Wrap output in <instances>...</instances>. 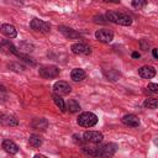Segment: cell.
I'll list each match as a JSON object with an SVG mask.
<instances>
[{
	"mask_svg": "<svg viewBox=\"0 0 158 158\" xmlns=\"http://www.w3.org/2000/svg\"><path fill=\"white\" fill-rule=\"evenodd\" d=\"M59 31L69 40H75V38H79L80 37V33H78L77 31L69 28V27H65V26H59Z\"/></svg>",
	"mask_w": 158,
	"mask_h": 158,
	"instance_id": "cell-16",
	"label": "cell"
},
{
	"mask_svg": "<svg viewBox=\"0 0 158 158\" xmlns=\"http://www.w3.org/2000/svg\"><path fill=\"white\" fill-rule=\"evenodd\" d=\"M106 19L110 22L117 23V25H122V26H130L132 23V19L131 16H128L125 12H116V11H109L106 14Z\"/></svg>",
	"mask_w": 158,
	"mask_h": 158,
	"instance_id": "cell-1",
	"label": "cell"
},
{
	"mask_svg": "<svg viewBox=\"0 0 158 158\" xmlns=\"http://www.w3.org/2000/svg\"><path fill=\"white\" fill-rule=\"evenodd\" d=\"M157 105H158V101H157V99L156 98H148V99H146L144 100V102H143V106L144 107H147V109H157Z\"/></svg>",
	"mask_w": 158,
	"mask_h": 158,
	"instance_id": "cell-22",
	"label": "cell"
},
{
	"mask_svg": "<svg viewBox=\"0 0 158 158\" xmlns=\"http://www.w3.org/2000/svg\"><path fill=\"white\" fill-rule=\"evenodd\" d=\"M104 136L101 132L99 131H86L84 132L83 135V139L84 142H89V143H93V144H96V143H100L102 141Z\"/></svg>",
	"mask_w": 158,
	"mask_h": 158,
	"instance_id": "cell-6",
	"label": "cell"
},
{
	"mask_svg": "<svg viewBox=\"0 0 158 158\" xmlns=\"http://www.w3.org/2000/svg\"><path fill=\"white\" fill-rule=\"evenodd\" d=\"M70 77H72V79H73L74 81H81L83 79H85L86 73H85L84 69H81V68H74V69L72 70V73H70Z\"/></svg>",
	"mask_w": 158,
	"mask_h": 158,
	"instance_id": "cell-17",
	"label": "cell"
},
{
	"mask_svg": "<svg viewBox=\"0 0 158 158\" xmlns=\"http://www.w3.org/2000/svg\"><path fill=\"white\" fill-rule=\"evenodd\" d=\"M0 123L4 126H10V127H15L19 125V121L16 117L11 116V115H1L0 116Z\"/></svg>",
	"mask_w": 158,
	"mask_h": 158,
	"instance_id": "cell-15",
	"label": "cell"
},
{
	"mask_svg": "<svg viewBox=\"0 0 158 158\" xmlns=\"http://www.w3.org/2000/svg\"><path fill=\"white\" fill-rule=\"evenodd\" d=\"M33 49V46L32 44H30V43H27V42H21L20 43V51H23V52H31Z\"/></svg>",
	"mask_w": 158,
	"mask_h": 158,
	"instance_id": "cell-24",
	"label": "cell"
},
{
	"mask_svg": "<svg viewBox=\"0 0 158 158\" xmlns=\"http://www.w3.org/2000/svg\"><path fill=\"white\" fill-rule=\"evenodd\" d=\"M139 46H141V48H142L143 51H147L148 47H149V43H148L147 41H144V40H141V41H139Z\"/></svg>",
	"mask_w": 158,
	"mask_h": 158,
	"instance_id": "cell-26",
	"label": "cell"
},
{
	"mask_svg": "<svg viewBox=\"0 0 158 158\" xmlns=\"http://www.w3.org/2000/svg\"><path fill=\"white\" fill-rule=\"evenodd\" d=\"M152 53H153V57H154V58H158V52H157V49H156V48H153V49H152Z\"/></svg>",
	"mask_w": 158,
	"mask_h": 158,
	"instance_id": "cell-27",
	"label": "cell"
},
{
	"mask_svg": "<svg viewBox=\"0 0 158 158\" xmlns=\"http://www.w3.org/2000/svg\"><path fill=\"white\" fill-rule=\"evenodd\" d=\"M53 101H54V104L60 109V111H65L67 109H65V102H64V100L62 99V96L60 95H58V94H53Z\"/></svg>",
	"mask_w": 158,
	"mask_h": 158,
	"instance_id": "cell-20",
	"label": "cell"
},
{
	"mask_svg": "<svg viewBox=\"0 0 158 158\" xmlns=\"http://www.w3.org/2000/svg\"><path fill=\"white\" fill-rule=\"evenodd\" d=\"M0 91H5V86H2V85H0Z\"/></svg>",
	"mask_w": 158,
	"mask_h": 158,
	"instance_id": "cell-30",
	"label": "cell"
},
{
	"mask_svg": "<svg viewBox=\"0 0 158 158\" xmlns=\"http://www.w3.org/2000/svg\"><path fill=\"white\" fill-rule=\"evenodd\" d=\"M147 89H148V91H151V93H158V85H157L156 83H151V84H148Z\"/></svg>",
	"mask_w": 158,
	"mask_h": 158,
	"instance_id": "cell-25",
	"label": "cell"
},
{
	"mask_svg": "<svg viewBox=\"0 0 158 158\" xmlns=\"http://www.w3.org/2000/svg\"><path fill=\"white\" fill-rule=\"evenodd\" d=\"M95 37H96L98 41H100L102 43H110L114 40V33L109 30L102 28V30H98L95 32Z\"/></svg>",
	"mask_w": 158,
	"mask_h": 158,
	"instance_id": "cell-10",
	"label": "cell"
},
{
	"mask_svg": "<svg viewBox=\"0 0 158 158\" xmlns=\"http://www.w3.org/2000/svg\"><path fill=\"white\" fill-rule=\"evenodd\" d=\"M147 0H132V6L135 7V9H143L146 5H147Z\"/></svg>",
	"mask_w": 158,
	"mask_h": 158,
	"instance_id": "cell-23",
	"label": "cell"
},
{
	"mask_svg": "<svg viewBox=\"0 0 158 158\" xmlns=\"http://www.w3.org/2000/svg\"><path fill=\"white\" fill-rule=\"evenodd\" d=\"M53 91H54V94H58V95H68L70 91H72V88H70V85L67 83V81H62V80H59V81H56L54 83V85H53Z\"/></svg>",
	"mask_w": 158,
	"mask_h": 158,
	"instance_id": "cell-9",
	"label": "cell"
},
{
	"mask_svg": "<svg viewBox=\"0 0 158 158\" xmlns=\"http://www.w3.org/2000/svg\"><path fill=\"white\" fill-rule=\"evenodd\" d=\"M138 74L143 79H151L156 75V69L152 65H143L138 69Z\"/></svg>",
	"mask_w": 158,
	"mask_h": 158,
	"instance_id": "cell-11",
	"label": "cell"
},
{
	"mask_svg": "<svg viewBox=\"0 0 158 158\" xmlns=\"http://www.w3.org/2000/svg\"><path fill=\"white\" fill-rule=\"evenodd\" d=\"M78 125L81 126V127H93L98 123V116L93 112H81L77 120Z\"/></svg>",
	"mask_w": 158,
	"mask_h": 158,
	"instance_id": "cell-2",
	"label": "cell"
},
{
	"mask_svg": "<svg viewBox=\"0 0 158 158\" xmlns=\"http://www.w3.org/2000/svg\"><path fill=\"white\" fill-rule=\"evenodd\" d=\"M30 26L33 31L40 32V33H48L49 30H51V26L47 22H44L43 20H40V19H33L30 22Z\"/></svg>",
	"mask_w": 158,
	"mask_h": 158,
	"instance_id": "cell-5",
	"label": "cell"
},
{
	"mask_svg": "<svg viewBox=\"0 0 158 158\" xmlns=\"http://www.w3.org/2000/svg\"><path fill=\"white\" fill-rule=\"evenodd\" d=\"M102 1H105V2H114V4H118L120 2V0H102Z\"/></svg>",
	"mask_w": 158,
	"mask_h": 158,
	"instance_id": "cell-28",
	"label": "cell"
},
{
	"mask_svg": "<svg viewBox=\"0 0 158 158\" xmlns=\"http://www.w3.org/2000/svg\"><path fill=\"white\" fill-rule=\"evenodd\" d=\"M117 146L115 143H106L102 146L95 147V157H109L116 152Z\"/></svg>",
	"mask_w": 158,
	"mask_h": 158,
	"instance_id": "cell-3",
	"label": "cell"
},
{
	"mask_svg": "<svg viewBox=\"0 0 158 158\" xmlns=\"http://www.w3.org/2000/svg\"><path fill=\"white\" fill-rule=\"evenodd\" d=\"M28 143H30V146H32L33 148H38V147L42 144V139H41L40 136L32 135V136H30V138H28Z\"/></svg>",
	"mask_w": 158,
	"mask_h": 158,
	"instance_id": "cell-21",
	"label": "cell"
},
{
	"mask_svg": "<svg viewBox=\"0 0 158 158\" xmlns=\"http://www.w3.org/2000/svg\"><path fill=\"white\" fill-rule=\"evenodd\" d=\"M72 52L77 56H89L91 53V48L83 42H77L74 44H72Z\"/></svg>",
	"mask_w": 158,
	"mask_h": 158,
	"instance_id": "cell-7",
	"label": "cell"
},
{
	"mask_svg": "<svg viewBox=\"0 0 158 158\" xmlns=\"http://www.w3.org/2000/svg\"><path fill=\"white\" fill-rule=\"evenodd\" d=\"M122 122H123V125L130 126V127H138L139 126V118L133 114L125 115L122 117Z\"/></svg>",
	"mask_w": 158,
	"mask_h": 158,
	"instance_id": "cell-12",
	"label": "cell"
},
{
	"mask_svg": "<svg viewBox=\"0 0 158 158\" xmlns=\"http://www.w3.org/2000/svg\"><path fill=\"white\" fill-rule=\"evenodd\" d=\"M0 31H1L2 35H5L6 37H10V38H15V37L17 36L16 28H15L12 25H10V23H4V25H1V26H0Z\"/></svg>",
	"mask_w": 158,
	"mask_h": 158,
	"instance_id": "cell-13",
	"label": "cell"
},
{
	"mask_svg": "<svg viewBox=\"0 0 158 158\" xmlns=\"http://www.w3.org/2000/svg\"><path fill=\"white\" fill-rule=\"evenodd\" d=\"M132 57H133V58H139V53H138V52H133V53H132Z\"/></svg>",
	"mask_w": 158,
	"mask_h": 158,
	"instance_id": "cell-29",
	"label": "cell"
},
{
	"mask_svg": "<svg viewBox=\"0 0 158 158\" xmlns=\"http://www.w3.org/2000/svg\"><path fill=\"white\" fill-rule=\"evenodd\" d=\"M0 51L2 52V53H5V54H14V56H20V52H19V49L9 41V40H2L1 42H0Z\"/></svg>",
	"mask_w": 158,
	"mask_h": 158,
	"instance_id": "cell-8",
	"label": "cell"
},
{
	"mask_svg": "<svg viewBox=\"0 0 158 158\" xmlns=\"http://www.w3.org/2000/svg\"><path fill=\"white\" fill-rule=\"evenodd\" d=\"M38 73L44 79L57 78L59 75V68L56 67V65H43V67H41L38 69Z\"/></svg>",
	"mask_w": 158,
	"mask_h": 158,
	"instance_id": "cell-4",
	"label": "cell"
},
{
	"mask_svg": "<svg viewBox=\"0 0 158 158\" xmlns=\"http://www.w3.org/2000/svg\"><path fill=\"white\" fill-rule=\"evenodd\" d=\"M65 109L69 111V112H78L79 110H80V105H79V102L77 101V100H74V99H72V100H69L68 102H67V105H65Z\"/></svg>",
	"mask_w": 158,
	"mask_h": 158,
	"instance_id": "cell-18",
	"label": "cell"
},
{
	"mask_svg": "<svg viewBox=\"0 0 158 158\" xmlns=\"http://www.w3.org/2000/svg\"><path fill=\"white\" fill-rule=\"evenodd\" d=\"M47 121L44 118H35L32 122V127L36 130H44L47 127Z\"/></svg>",
	"mask_w": 158,
	"mask_h": 158,
	"instance_id": "cell-19",
	"label": "cell"
},
{
	"mask_svg": "<svg viewBox=\"0 0 158 158\" xmlns=\"http://www.w3.org/2000/svg\"><path fill=\"white\" fill-rule=\"evenodd\" d=\"M2 148L5 149V152L10 153V154H16L19 152V147L15 142H12L11 139H4L2 141Z\"/></svg>",
	"mask_w": 158,
	"mask_h": 158,
	"instance_id": "cell-14",
	"label": "cell"
}]
</instances>
